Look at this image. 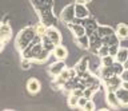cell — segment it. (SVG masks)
Returning a JSON list of instances; mask_svg holds the SVG:
<instances>
[{"instance_id": "1", "label": "cell", "mask_w": 128, "mask_h": 111, "mask_svg": "<svg viewBox=\"0 0 128 111\" xmlns=\"http://www.w3.org/2000/svg\"><path fill=\"white\" fill-rule=\"evenodd\" d=\"M35 36H36V32H35V27L34 26L24 27V28L18 34V36H16V39H15L16 48L22 52V51L35 39Z\"/></svg>"}, {"instance_id": "2", "label": "cell", "mask_w": 128, "mask_h": 111, "mask_svg": "<svg viewBox=\"0 0 128 111\" xmlns=\"http://www.w3.org/2000/svg\"><path fill=\"white\" fill-rule=\"evenodd\" d=\"M44 38L47 39L48 42H51L54 46H58V44H62V34L59 32L58 28H55L54 26H48L47 30H46V34L43 35ZM42 36V38H43Z\"/></svg>"}, {"instance_id": "3", "label": "cell", "mask_w": 128, "mask_h": 111, "mask_svg": "<svg viewBox=\"0 0 128 111\" xmlns=\"http://www.w3.org/2000/svg\"><path fill=\"white\" fill-rule=\"evenodd\" d=\"M75 19H76L75 18V3H71V4L66 6L62 10V12H60V20L63 23H66V24H68V23L74 22Z\"/></svg>"}, {"instance_id": "4", "label": "cell", "mask_w": 128, "mask_h": 111, "mask_svg": "<svg viewBox=\"0 0 128 111\" xmlns=\"http://www.w3.org/2000/svg\"><path fill=\"white\" fill-rule=\"evenodd\" d=\"M90 16V10L87 8V4L75 3V18L79 20H84Z\"/></svg>"}, {"instance_id": "5", "label": "cell", "mask_w": 128, "mask_h": 111, "mask_svg": "<svg viewBox=\"0 0 128 111\" xmlns=\"http://www.w3.org/2000/svg\"><path fill=\"white\" fill-rule=\"evenodd\" d=\"M106 102H107V106L110 108H120V103L118 100V96H116L115 91L114 90H107L106 92Z\"/></svg>"}, {"instance_id": "6", "label": "cell", "mask_w": 128, "mask_h": 111, "mask_svg": "<svg viewBox=\"0 0 128 111\" xmlns=\"http://www.w3.org/2000/svg\"><path fill=\"white\" fill-rule=\"evenodd\" d=\"M66 63H64V60H58L55 63H52V64L48 67V72H50V75L52 78H56L58 75H60V72L66 68Z\"/></svg>"}, {"instance_id": "7", "label": "cell", "mask_w": 128, "mask_h": 111, "mask_svg": "<svg viewBox=\"0 0 128 111\" xmlns=\"http://www.w3.org/2000/svg\"><path fill=\"white\" fill-rule=\"evenodd\" d=\"M68 28H70V31L72 32V35L76 38V36H82V35L86 34V27L83 26V23H75L74 22H71V23H68Z\"/></svg>"}, {"instance_id": "8", "label": "cell", "mask_w": 128, "mask_h": 111, "mask_svg": "<svg viewBox=\"0 0 128 111\" xmlns=\"http://www.w3.org/2000/svg\"><path fill=\"white\" fill-rule=\"evenodd\" d=\"M52 55L55 56L56 60H66L67 56H68V50L64 46L58 44V46L54 47V50H52Z\"/></svg>"}, {"instance_id": "9", "label": "cell", "mask_w": 128, "mask_h": 111, "mask_svg": "<svg viewBox=\"0 0 128 111\" xmlns=\"http://www.w3.org/2000/svg\"><path fill=\"white\" fill-rule=\"evenodd\" d=\"M12 35V28L8 23H0V42L6 43L7 40L11 39Z\"/></svg>"}, {"instance_id": "10", "label": "cell", "mask_w": 128, "mask_h": 111, "mask_svg": "<svg viewBox=\"0 0 128 111\" xmlns=\"http://www.w3.org/2000/svg\"><path fill=\"white\" fill-rule=\"evenodd\" d=\"M115 94L118 96V100L120 103V107H128V91L122 88V87H118L115 90Z\"/></svg>"}, {"instance_id": "11", "label": "cell", "mask_w": 128, "mask_h": 111, "mask_svg": "<svg viewBox=\"0 0 128 111\" xmlns=\"http://www.w3.org/2000/svg\"><path fill=\"white\" fill-rule=\"evenodd\" d=\"M40 90H42V83H40L38 79H36V78L28 79V82H27V91H28L31 95L38 94Z\"/></svg>"}, {"instance_id": "12", "label": "cell", "mask_w": 128, "mask_h": 111, "mask_svg": "<svg viewBox=\"0 0 128 111\" xmlns=\"http://www.w3.org/2000/svg\"><path fill=\"white\" fill-rule=\"evenodd\" d=\"M83 26L86 27V34L87 35H91L92 32H95L96 28H98V23H96L95 19H92L91 16H88L87 19H84V23Z\"/></svg>"}, {"instance_id": "13", "label": "cell", "mask_w": 128, "mask_h": 111, "mask_svg": "<svg viewBox=\"0 0 128 111\" xmlns=\"http://www.w3.org/2000/svg\"><path fill=\"white\" fill-rule=\"evenodd\" d=\"M115 34H116V36L119 38V40H127L128 39V26L124 24V23H120V24L116 27Z\"/></svg>"}, {"instance_id": "14", "label": "cell", "mask_w": 128, "mask_h": 111, "mask_svg": "<svg viewBox=\"0 0 128 111\" xmlns=\"http://www.w3.org/2000/svg\"><path fill=\"white\" fill-rule=\"evenodd\" d=\"M75 43H76V46L80 47V48L88 50L90 48V36H88L87 34L82 35V36H76L75 38Z\"/></svg>"}, {"instance_id": "15", "label": "cell", "mask_w": 128, "mask_h": 111, "mask_svg": "<svg viewBox=\"0 0 128 111\" xmlns=\"http://www.w3.org/2000/svg\"><path fill=\"white\" fill-rule=\"evenodd\" d=\"M88 59L87 58H82L80 60L75 64V71L78 74H86L88 71Z\"/></svg>"}, {"instance_id": "16", "label": "cell", "mask_w": 128, "mask_h": 111, "mask_svg": "<svg viewBox=\"0 0 128 111\" xmlns=\"http://www.w3.org/2000/svg\"><path fill=\"white\" fill-rule=\"evenodd\" d=\"M128 58V48H124V47H122L120 48L119 47V50H118V52H116L115 55V62H118V63H124V60Z\"/></svg>"}, {"instance_id": "17", "label": "cell", "mask_w": 128, "mask_h": 111, "mask_svg": "<svg viewBox=\"0 0 128 111\" xmlns=\"http://www.w3.org/2000/svg\"><path fill=\"white\" fill-rule=\"evenodd\" d=\"M102 66L103 67H111L115 63V58L112 55H106V56H102Z\"/></svg>"}, {"instance_id": "18", "label": "cell", "mask_w": 128, "mask_h": 111, "mask_svg": "<svg viewBox=\"0 0 128 111\" xmlns=\"http://www.w3.org/2000/svg\"><path fill=\"white\" fill-rule=\"evenodd\" d=\"M78 100H79V96H76L75 94L71 92V95L67 99L68 107H71V108H78Z\"/></svg>"}, {"instance_id": "19", "label": "cell", "mask_w": 128, "mask_h": 111, "mask_svg": "<svg viewBox=\"0 0 128 111\" xmlns=\"http://www.w3.org/2000/svg\"><path fill=\"white\" fill-rule=\"evenodd\" d=\"M34 27H35V32H36V35L42 38L43 35L46 34V30H47L48 26H46L44 23H38V24H35Z\"/></svg>"}, {"instance_id": "20", "label": "cell", "mask_w": 128, "mask_h": 111, "mask_svg": "<svg viewBox=\"0 0 128 111\" xmlns=\"http://www.w3.org/2000/svg\"><path fill=\"white\" fill-rule=\"evenodd\" d=\"M96 54H98L100 58H102V56H106V55H110V47L106 46V44H102V46L98 48V51H96Z\"/></svg>"}, {"instance_id": "21", "label": "cell", "mask_w": 128, "mask_h": 111, "mask_svg": "<svg viewBox=\"0 0 128 111\" xmlns=\"http://www.w3.org/2000/svg\"><path fill=\"white\" fill-rule=\"evenodd\" d=\"M32 60H30V59H27V58H22V62H20V66H22V68L23 70H30L31 67H32Z\"/></svg>"}, {"instance_id": "22", "label": "cell", "mask_w": 128, "mask_h": 111, "mask_svg": "<svg viewBox=\"0 0 128 111\" xmlns=\"http://www.w3.org/2000/svg\"><path fill=\"white\" fill-rule=\"evenodd\" d=\"M95 108H96V104H95V102L92 100V99H88L83 110H87V111H94Z\"/></svg>"}, {"instance_id": "23", "label": "cell", "mask_w": 128, "mask_h": 111, "mask_svg": "<svg viewBox=\"0 0 128 111\" xmlns=\"http://www.w3.org/2000/svg\"><path fill=\"white\" fill-rule=\"evenodd\" d=\"M87 100H88V99L84 96V95L79 96V100H78V108L83 110V108H84V106H86V103H87Z\"/></svg>"}, {"instance_id": "24", "label": "cell", "mask_w": 128, "mask_h": 111, "mask_svg": "<svg viewBox=\"0 0 128 111\" xmlns=\"http://www.w3.org/2000/svg\"><path fill=\"white\" fill-rule=\"evenodd\" d=\"M119 78L122 79V80H126V82H128V68H124V70L122 71V72H120Z\"/></svg>"}, {"instance_id": "25", "label": "cell", "mask_w": 128, "mask_h": 111, "mask_svg": "<svg viewBox=\"0 0 128 111\" xmlns=\"http://www.w3.org/2000/svg\"><path fill=\"white\" fill-rule=\"evenodd\" d=\"M119 50V44H114V46H110V55H112V56L115 58L116 52H118Z\"/></svg>"}, {"instance_id": "26", "label": "cell", "mask_w": 128, "mask_h": 111, "mask_svg": "<svg viewBox=\"0 0 128 111\" xmlns=\"http://www.w3.org/2000/svg\"><path fill=\"white\" fill-rule=\"evenodd\" d=\"M120 87L128 91V82H126V80H122V82H120Z\"/></svg>"}, {"instance_id": "27", "label": "cell", "mask_w": 128, "mask_h": 111, "mask_svg": "<svg viewBox=\"0 0 128 111\" xmlns=\"http://www.w3.org/2000/svg\"><path fill=\"white\" fill-rule=\"evenodd\" d=\"M91 2L92 0H75V3H82V4H88Z\"/></svg>"}, {"instance_id": "28", "label": "cell", "mask_w": 128, "mask_h": 111, "mask_svg": "<svg viewBox=\"0 0 128 111\" xmlns=\"http://www.w3.org/2000/svg\"><path fill=\"white\" fill-rule=\"evenodd\" d=\"M123 67H124V68H128V58L126 59V60H124V63H123Z\"/></svg>"}, {"instance_id": "29", "label": "cell", "mask_w": 128, "mask_h": 111, "mask_svg": "<svg viewBox=\"0 0 128 111\" xmlns=\"http://www.w3.org/2000/svg\"><path fill=\"white\" fill-rule=\"evenodd\" d=\"M3 50H4V43H3V42H0V52H2Z\"/></svg>"}]
</instances>
